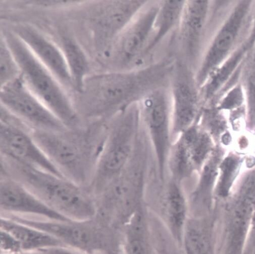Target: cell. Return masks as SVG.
<instances>
[{"mask_svg": "<svg viewBox=\"0 0 255 254\" xmlns=\"http://www.w3.org/2000/svg\"><path fill=\"white\" fill-rule=\"evenodd\" d=\"M0 207L5 215L37 217L43 220L69 221L15 179L1 173Z\"/></svg>", "mask_w": 255, "mask_h": 254, "instance_id": "obj_14", "label": "cell"}, {"mask_svg": "<svg viewBox=\"0 0 255 254\" xmlns=\"http://www.w3.org/2000/svg\"><path fill=\"white\" fill-rule=\"evenodd\" d=\"M20 77L19 65L1 35L0 46V84L1 87Z\"/></svg>", "mask_w": 255, "mask_h": 254, "instance_id": "obj_24", "label": "cell"}, {"mask_svg": "<svg viewBox=\"0 0 255 254\" xmlns=\"http://www.w3.org/2000/svg\"><path fill=\"white\" fill-rule=\"evenodd\" d=\"M173 138L196 124L202 100L194 70L175 59L170 84Z\"/></svg>", "mask_w": 255, "mask_h": 254, "instance_id": "obj_10", "label": "cell"}, {"mask_svg": "<svg viewBox=\"0 0 255 254\" xmlns=\"http://www.w3.org/2000/svg\"><path fill=\"white\" fill-rule=\"evenodd\" d=\"M146 221L141 212L136 213L128 221L126 234L127 254H152Z\"/></svg>", "mask_w": 255, "mask_h": 254, "instance_id": "obj_22", "label": "cell"}, {"mask_svg": "<svg viewBox=\"0 0 255 254\" xmlns=\"http://www.w3.org/2000/svg\"><path fill=\"white\" fill-rule=\"evenodd\" d=\"M185 1H161L153 32L144 52V58L151 53L179 21Z\"/></svg>", "mask_w": 255, "mask_h": 254, "instance_id": "obj_20", "label": "cell"}, {"mask_svg": "<svg viewBox=\"0 0 255 254\" xmlns=\"http://www.w3.org/2000/svg\"><path fill=\"white\" fill-rule=\"evenodd\" d=\"M182 245L186 254H218V217L188 220Z\"/></svg>", "mask_w": 255, "mask_h": 254, "instance_id": "obj_18", "label": "cell"}, {"mask_svg": "<svg viewBox=\"0 0 255 254\" xmlns=\"http://www.w3.org/2000/svg\"><path fill=\"white\" fill-rule=\"evenodd\" d=\"M19 222L40 229L55 238L67 248L92 254L100 247L98 234L88 223L36 220L30 218L9 216Z\"/></svg>", "mask_w": 255, "mask_h": 254, "instance_id": "obj_15", "label": "cell"}, {"mask_svg": "<svg viewBox=\"0 0 255 254\" xmlns=\"http://www.w3.org/2000/svg\"><path fill=\"white\" fill-rule=\"evenodd\" d=\"M44 252L45 254H88L67 247L57 248Z\"/></svg>", "mask_w": 255, "mask_h": 254, "instance_id": "obj_26", "label": "cell"}, {"mask_svg": "<svg viewBox=\"0 0 255 254\" xmlns=\"http://www.w3.org/2000/svg\"><path fill=\"white\" fill-rule=\"evenodd\" d=\"M1 230L16 239L23 253L44 252L57 248L67 247L44 231L9 216H1Z\"/></svg>", "mask_w": 255, "mask_h": 254, "instance_id": "obj_19", "label": "cell"}, {"mask_svg": "<svg viewBox=\"0 0 255 254\" xmlns=\"http://www.w3.org/2000/svg\"><path fill=\"white\" fill-rule=\"evenodd\" d=\"M19 65L20 77L30 91L67 128L83 123L63 85L12 31L1 33Z\"/></svg>", "mask_w": 255, "mask_h": 254, "instance_id": "obj_4", "label": "cell"}, {"mask_svg": "<svg viewBox=\"0 0 255 254\" xmlns=\"http://www.w3.org/2000/svg\"><path fill=\"white\" fill-rule=\"evenodd\" d=\"M254 3L237 2L215 34L195 72L200 88L212 73L247 40L252 26Z\"/></svg>", "mask_w": 255, "mask_h": 254, "instance_id": "obj_6", "label": "cell"}, {"mask_svg": "<svg viewBox=\"0 0 255 254\" xmlns=\"http://www.w3.org/2000/svg\"><path fill=\"white\" fill-rule=\"evenodd\" d=\"M254 45L247 40L210 76L200 88L202 100L219 99L240 82L243 65Z\"/></svg>", "mask_w": 255, "mask_h": 254, "instance_id": "obj_17", "label": "cell"}, {"mask_svg": "<svg viewBox=\"0 0 255 254\" xmlns=\"http://www.w3.org/2000/svg\"><path fill=\"white\" fill-rule=\"evenodd\" d=\"M1 106L31 131H60L66 127L27 88L21 77L1 87Z\"/></svg>", "mask_w": 255, "mask_h": 254, "instance_id": "obj_11", "label": "cell"}, {"mask_svg": "<svg viewBox=\"0 0 255 254\" xmlns=\"http://www.w3.org/2000/svg\"><path fill=\"white\" fill-rule=\"evenodd\" d=\"M1 158V173L18 181L68 221L88 223L97 214L96 198L88 188L63 176Z\"/></svg>", "mask_w": 255, "mask_h": 254, "instance_id": "obj_3", "label": "cell"}, {"mask_svg": "<svg viewBox=\"0 0 255 254\" xmlns=\"http://www.w3.org/2000/svg\"><path fill=\"white\" fill-rule=\"evenodd\" d=\"M109 121L87 122L60 131H33L31 135L62 176L88 188L107 137Z\"/></svg>", "mask_w": 255, "mask_h": 254, "instance_id": "obj_2", "label": "cell"}, {"mask_svg": "<svg viewBox=\"0 0 255 254\" xmlns=\"http://www.w3.org/2000/svg\"><path fill=\"white\" fill-rule=\"evenodd\" d=\"M175 59L169 57L128 71H113L87 79L75 103L84 122L109 121L151 91L168 87Z\"/></svg>", "mask_w": 255, "mask_h": 254, "instance_id": "obj_1", "label": "cell"}, {"mask_svg": "<svg viewBox=\"0 0 255 254\" xmlns=\"http://www.w3.org/2000/svg\"><path fill=\"white\" fill-rule=\"evenodd\" d=\"M168 87L154 89L138 102L141 123L150 144L159 177L162 181L167 176V160L173 142Z\"/></svg>", "mask_w": 255, "mask_h": 254, "instance_id": "obj_7", "label": "cell"}, {"mask_svg": "<svg viewBox=\"0 0 255 254\" xmlns=\"http://www.w3.org/2000/svg\"><path fill=\"white\" fill-rule=\"evenodd\" d=\"M240 82L244 89L249 113L255 117V43L243 65Z\"/></svg>", "mask_w": 255, "mask_h": 254, "instance_id": "obj_23", "label": "cell"}, {"mask_svg": "<svg viewBox=\"0 0 255 254\" xmlns=\"http://www.w3.org/2000/svg\"><path fill=\"white\" fill-rule=\"evenodd\" d=\"M12 31L51 72L63 86H74L62 49L39 31L30 26L18 25Z\"/></svg>", "mask_w": 255, "mask_h": 254, "instance_id": "obj_16", "label": "cell"}, {"mask_svg": "<svg viewBox=\"0 0 255 254\" xmlns=\"http://www.w3.org/2000/svg\"><path fill=\"white\" fill-rule=\"evenodd\" d=\"M141 128L138 103L113 118L95 173L88 187L96 198L124 170L134 151Z\"/></svg>", "mask_w": 255, "mask_h": 254, "instance_id": "obj_5", "label": "cell"}, {"mask_svg": "<svg viewBox=\"0 0 255 254\" xmlns=\"http://www.w3.org/2000/svg\"><path fill=\"white\" fill-rule=\"evenodd\" d=\"M1 251L2 254L23 253L20 244L8 232L1 230Z\"/></svg>", "mask_w": 255, "mask_h": 254, "instance_id": "obj_25", "label": "cell"}, {"mask_svg": "<svg viewBox=\"0 0 255 254\" xmlns=\"http://www.w3.org/2000/svg\"><path fill=\"white\" fill-rule=\"evenodd\" d=\"M160 1H148L119 35L109 54L115 71L137 68L152 35Z\"/></svg>", "mask_w": 255, "mask_h": 254, "instance_id": "obj_8", "label": "cell"}, {"mask_svg": "<svg viewBox=\"0 0 255 254\" xmlns=\"http://www.w3.org/2000/svg\"><path fill=\"white\" fill-rule=\"evenodd\" d=\"M148 199L154 200L173 237L182 245L189 205L181 184L169 176L161 180L153 169L145 189L144 200Z\"/></svg>", "mask_w": 255, "mask_h": 254, "instance_id": "obj_12", "label": "cell"}, {"mask_svg": "<svg viewBox=\"0 0 255 254\" xmlns=\"http://www.w3.org/2000/svg\"><path fill=\"white\" fill-rule=\"evenodd\" d=\"M20 254H45L44 252H27L23 253Z\"/></svg>", "mask_w": 255, "mask_h": 254, "instance_id": "obj_27", "label": "cell"}, {"mask_svg": "<svg viewBox=\"0 0 255 254\" xmlns=\"http://www.w3.org/2000/svg\"><path fill=\"white\" fill-rule=\"evenodd\" d=\"M74 86L80 93L87 79L89 64L85 53L77 43L65 39L62 49Z\"/></svg>", "mask_w": 255, "mask_h": 254, "instance_id": "obj_21", "label": "cell"}, {"mask_svg": "<svg viewBox=\"0 0 255 254\" xmlns=\"http://www.w3.org/2000/svg\"><path fill=\"white\" fill-rule=\"evenodd\" d=\"M211 2L185 1L174 36L172 57L195 70L199 62L210 11Z\"/></svg>", "mask_w": 255, "mask_h": 254, "instance_id": "obj_13", "label": "cell"}, {"mask_svg": "<svg viewBox=\"0 0 255 254\" xmlns=\"http://www.w3.org/2000/svg\"><path fill=\"white\" fill-rule=\"evenodd\" d=\"M0 123L1 157L63 176L36 142L31 130L1 106Z\"/></svg>", "mask_w": 255, "mask_h": 254, "instance_id": "obj_9", "label": "cell"}]
</instances>
